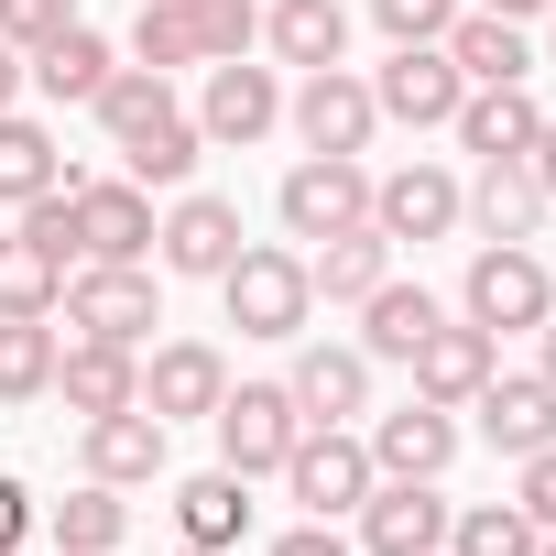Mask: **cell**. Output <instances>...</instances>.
Returning <instances> with one entry per match:
<instances>
[{
  "label": "cell",
  "mask_w": 556,
  "mask_h": 556,
  "mask_svg": "<svg viewBox=\"0 0 556 556\" xmlns=\"http://www.w3.org/2000/svg\"><path fill=\"white\" fill-rule=\"evenodd\" d=\"M23 77H34V55H23V45H0V110L23 99Z\"/></svg>",
  "instance_id": "obj_41"
},
{
  "label": "cell",
  "mask_w": 556,
  "mask_h": 556,
  "mask_svg": "<svg viewBox=\"0 0 556 556\" xmlns=\"http://www.w3.org/2000/svg\"><path fill=\"white\" fill-rule=\"evenodd\" d=\"M534 556H556V534H545V545H534Z\"/></svg>",
  "instance_id": "obj_46"
},
{
  "label": "cell",
  "mask_w": 556,
  "mask_h": 556,
  "mask_svg": "<svg viewBox=\"0 0 556 556\" xmlns=\"http://www.w3.org/2000/svg\"><path fill=\"white\" fill-rule=\"evenodd\" d=\"M273 556H350L339 523H295V534H273Z\"/></svg>",
  "instance_id": "obj_40"
},
{
  "label": "cell",
  "mask_w": 556,
  "mask_h": 556,
  "mask_svg": "<svg viewBox=\"0 0 556 556\" xmlns=\"http://www.w3.org/2000/svg\"><path fill=\"white\" fill-rule=\"evenodd\" d=\"M426 328H437V295H426V285H393V273H382V285L361 295V350H371V361H404Z\"/></svg>",
  "instance_id": "obj_32"
},
{
  "label": "cell",
  "mask_w": 556,
  "mask_h": 556,
  "mask_svg": "<svg viewBox=\"0 0 556 556\" xmlns=\"http://www.w3.org/2000/svg\"><path fill=\"white\" fill-rule=\"evenodd\" d=\"M262 34H273V66H339L350 55V12L339 0H273Z\"/></svg>",
  "instance_id": "obj_28"
},
{
  "label": "cell",
  "mask_w": 556,
  "mask_h": 556,
  "mask_svg": "<svg viewBox=\"0 0 556 556\" xmlns=\"http://www.w3.org/2000/svg\"><path fill=\"white\" fill-rule=\"evenodd\" d=\"M545 534L513 513V502H469V513H447V556H534Z\"/></svg>",
  "instance_id": "obj_35"
},
{
  "label": "cell",
  "mask_w": 556,
  "mask_h": 556,
  "mask_svg": "<svg viewBox=\"0 0 556 556\" xmlns=\"http://www.w3.org/2000/svg\"><path fill=\"white\" fill-rule=\"evenodd\" d=\"M545 207H556V197L534 186V164H480V186H458V218H469L480 240H534Z\"/></svg>",
  "instance_id": "obj_25"
},
{
  "label": "cell",
  "mask_w": 556,
  "mask_h": 556,
  "mask_svg": "<svg viewBox=\"0 0 556 556\" xmlns=\"http://www.w3.org/2000/svg\"><path fill=\"white\" fill-rule=\"evenodd\" d=\"M371 480H382V469H371V447H361L350 426H306V437H295V458H285V491L306 502V523L361 513V502H371Z\"/></svg>",
  "instance_id": "obj_5"
},
{
  "label": "cell",
  "mask_w": 556,
  "mask_h": 556,
  "mask_svg": "<svg viewBox=\"0 0 556 556\" xmlns=\"http://www.w3.org/2000/svg\"><path fill=\"white\" fill-rule=\"evenodd\" d=\"M469 404H480V437H491L502 458H534V447H556V382H545V371H491Z\"/></svg>",
  "instance_id": "obj_17"
},
{
  "label": "cell",
  "mask_w": 556,
  "mask_h": 556,
  "mask_svg": "<svg viewBox=\"0 0 556 556\" xmlns=\"http://www.w3.org/2000/svg\"><path fill=\"white\" fill-rule=\"evenodd\" d=\"M186 556H218V545H186Z\"/></svg>",
  "instance_id": "obj_47"
},
{
  "label": "cell",
  "mask_w": 556,
  "mask_h": 556,
  "mask_svg": "<svg viewBox=\"0 0 556 556\" xmlns=\"http://www.w3.org/2000/svg\"><path fill=\"white\" fill-rule=\"evenodd\" d=\"M437 45H447V66H458L469 88H513V77H534V45H523V23H502V12H458Z\"/></svg>",
  "instance_id": "obj_24"
},
{
  "label": "cell",
  "mask_w": 556,
  "mask_h": 556,
  "mask_svg": "<svg viewBox=\"0 0 556 556\" xmlns=\"http://www.w3.org/2000/svg\"><path fill=\"white\" fill-rule=\"evenodd\" d=\"M55 393V328L45 317H0V404Z\"/></svg>",
  "instance_id": "obj_34"
},
{
  "label": "cell",
  "mask_w": 556,
  "mask_h": 556,
  "mask_svg": "<svg viewBox=\"0 0 556 556\" xmlns=\"http://www.w3.org/2000/svg\"><path fill=\"white\" fill-rule=\"evenodd\" d=\"M523 164H534V186H545V197H556V121H545V131H534V153H523Z\"/></svg>",
  "instance_id": "obj_42"
},
{
  "label": "cell",
  "mask_w": 556,
  "mask_h": 556,
  "mask_svg": "<svg viewBox=\"0 0 556 556\" xmlns=\"http://www.w3.org/2000/svg\"><path fill=\"white\" fill-rule=\"evenodd\" d=\"M66 207H77V251L88 262H142L153 251V197L121 175V186H88V175H66Z\"/></svg>",
  "instance_id": "obj_14"
},
{
  "label": "cell",
  "mask_w": 556,
  "mask_h": 556,
  "mask_svg": "<svg viewBox=\"0 0 556 556\" xmlns=\"http://www.w3.org/2000/svg\"><path fill=\"white\" fill-rule=\"evenodd\" d=\"M66 23H77V0H0V45H23V55L45 34H66Z\"/></svg>",
  "instance_id": "obj_37"
},
{
  "label": "cell",
  "mask_w": 556,
  "mask_h": 556,
  "mask_svg": "<svg viewBox=\"0 0 556 556\" xmlns=\"http://www.w3.org/2000/svg\"><path fill=\"white\" fill-rule=\"evenodd\" d=\"M88 110H99V131L121 142L131 186H186V175H197V153H207V131L175 110V88H164L153 66H121V77H110Z\"/></svg>",
  "instance_id": "obj_1"
},
{
  "label": "cell",
  "mask_w": 556,
  "mask_h": 556,
  "mask_svg": "<svg viewBox=\"0 0 556 556\" xmlns=\"http://www.w3.org/2000/svg\"><path fill=\"white\" fill-rule=\"evenodd\" d=\"M251 34H262L251 0H142L131 12V66H153V77L229 66V55H251Z\"/></svg>",
  "instance_id": "obj_2"
},
{
  "label": "cell",
  "mask_w": 556,
  "mask_h": 556,
  "mask_svg": "<svg viewBox=\"0 0 556 556\" xmlns=\"http://www.w3.org/2000/svg\"><path fill=\"white\" fill-rule=\"evenodd\" d=\"M404 371H415V393H426V404H447V415H458V404L502 371V339H491V328H469V317H458V328L437 317V328L404 350Z\"/></svg>",
  "instance_id": "obj_12"
},
{
  "label": "cell",
  "mask_w": 556,
  "mask_h": 556,
  "mask_svg": "<svg viewBox=\"0 0 556 556\" xmlns=\"http://www.w3.org/2000/svg\"><path fill=\"white\" fill-rule=\"evenodd\" d=\"M218 393H229V361L207 350V339H164L153 361H142V404L175 426V415H218Z\"/></svg>",
  "instance_id": "obj_21"
},
{
  "label": "cell",
  "mask_w": 556,
  "mask_h": 556,
  "mask_svg": "<svg viewBox=\"0 0 556 556\" xmlns=\"http://www.w3.org/2000/svg\"><path fill=\"white\" fill-rule=\"evenodd\" d=\"M153 240H164V273L218 285V273L240 262V207L229 197H175V218H153Z\"/></svg>",
  "instance_id": "obj_18"
},
{
  "label": "cell",
  "mask_w": 556,
  "mask_h": 556,
  "mask_svg": "<svg viewBox=\"0 0 556 556\" xmlns=\"http://www.w3.org/2000/svg\"><path fill=\"white\" fill-rule=\"evenodd\" d=\"M545 45H556V0H545Z\"/></svg>",
  "instance_id": "obj_45"
},
{
  "label": "cell",
  "mask_w": 556,
  "mask_h": 556,
  "mask_svg": "<svg viewBox=\"0 0 556 556\" xmlns=\"http://www.w3.org/2000/svg\"><path fill=\"white\" fill-rule=\"evenodd\" d=\"M285 229L295 240H339V229H361L371 218V175H361V153H306L295 175H285Z\"/></svg>",
  "instance_id": "obj_8"
},
{
  "label": "cell",
  "mask_w": 556,
  "mask_h": 556,
  "mask_svg": "<svg viewBox=\"0 0 556 556\" xmlns=\"http://www.w3.org/2000/svg\"><path fill=\"white\" fill-rule=\"evenodd\" d=\"M285 121L306 131V153H361V142L382 131V110H371V77H350V66H306V88L285 99Z\"/></svg>",
  "instance_id": "obj_10"
},
{
  "label": "cell",
  "mask_w": 556,
  "mask_h": 556,
  "mask_svg": "<svg viewBox=\"0 0 556 556\" xmlns=\"http://www.w3.org/2000/svg\"><path fill=\"white\" fill-rule=\"evenodd\" d=\"M218 295H229V328L240 339H306V317H317L306 251H251L240 240V262L218 273Z\"/></svg>",
  "instance_id": "obj_3"
},
{
  "label": "cell",
  "mask_w": 556,
  "mask_h": 556,
  "mask_svg": "<svg viewBox=\"0 0 556 556\" xmlns=\"http://www.w3.org/2000/svg\"><path fill=\"white\" fill-rule=\"evenodd\" d=\"M273 121H285V88H273V66H251V55H229V66H207V99H197V131L207 142H262Z\"/></svg>",
  "instance_id": "obj_15"
},
{
  "label": "cell",
  "mask_w": 556,
  "mask_h": 556,
  "mask_svg": "<svg viewBox=\"0 0 556 556\" xmlns=\"http://www.w3.org/2000/svg\"><path fill=\"white\" fill-rule=\"evenodd\" d=\"M447 491L437 480H371V502H361V556H437L447 545Z\"/></svg>",
  "instance_id": "obj_11"
},
{
  "label": "cell",
  "mask_w": 556,
  "mask_h": 556,
  "mask_svg": "<svg viewBox=\"0 0 556 556\" xmlns=\"http://www.w3.org/2000/svg\"><path fill=\"white\" fill-rule=\"evenodd\" d=\"M66 306V251L45 229H0V317H55Z\"/></svg>",
  "instance_id": "obj_26"
},
{
  "label": "cell",
  "mask_w": 556,
  "mask_h": 556,
  "mask_svg": "<svg viewBox=\"0 0 556 556\" xmlns=\"http://www.w3.org/2000/svg\"><path fill=\"white\" fill-rule=\"evenodd\" d=\"M88 480H110V491H153V480H164V415H153V404L88 415Z\"/></svg>",
  "instance_id": "obj_19"
},
{
  "label": "cell",
  "mask_w": 556,
  "mask_h": 556,
  "mask_svg": "<svg viewBox=\"0 0 556 556\" xmlns=\"http://www.w3.org/2000/svg\"><path fill=\"white\" fill-rule=\"evenodd\" d=\"M371 229H382V240H447V229H458V175H447V164H393V175H371Z\"/></svg>",
  "instance_id": "obj_13"
},
{
  "label": "cell",
  "mask_w": 556,
  "mask_h": 556,
  "mask_svg": "<svg viewBox=\"0 0 556 556\" xmlns=\"http://www.w3.org/2000/svg\"><path fill=\"white\" fill-rule=\"evenodd\" d=\"M12 556H23V545H12Z\"/></svg>",
  "instance_id": "obj_48"
},
{
  "label": "cell",
  "mask_w": 556,
  "mask_h": 556,
  "mask_svg": "<svg viewBox=\"0 0 556 556\" xmlns=\"http://www.w3.org/2000/svg\"><path fill=\"white\" fill-rule=\"evenodd\" d=\"M66 328H77V339H110V350H142V339L164 328L153 273H142V262H88V273H66Z\"/></svg>",
  "instance_id": "obj_4"
},
{
  "label": "cell",
  "mask_w": 556,
  "mask_h": 556,
  "mask_svg": "<svg viewBox=\"0 0 556 556\" xmlns=\"http://www.w3.org/2000/svg\"><path fill=\"white\" fill-rule=\"evenodd\" d=\"M55 393H66V415H121V404H142V361L110 350V339H66L55 350Z\"/></svg>",
  "instance_id": "obj_23"
},
{
  "label": "cell",
  "mask_w": 556,
  "mask_h": 556,
  "mask_svg": "<svg viewBox=\"0 0 556 556\" xmlns=\"http://www.w3.org/2000/svg\"><path fill=\"white\" fill-rule=\"evenodd\" d=\"M361 447H371V469H382V480H437V469L458 458V415L415 393V404H393V415H382Z\"/></svg>",
  "instance_id": "obj_16"
},
{
  "label": "cell",
  "mask_w": 556,
  "mask_h": 556,
  "mask_svg": "<svg viewBox=\"0 0 556 556\" xmlns=\"http://www.w3.org/2000/svg\"><path fill=\"white\" fill-rule=\"evenodd\" d=\"M534 339H545V382H556V306H545V328H534Z\"/></svg>",
  "instance_id": "obj_44"
},
{
  "label": "cell",
  "mask_w": 556,
  "mask_h": 556,
  "mask_svg": "<svg viewBox=\"0 0 556 556\" xmlns=\"http://www.w3.org/2000/svg\"><path fill=\"white\" fill-rule=\"evenodd\" d=\"M513 513H523L534 534H556V447H534V458H523V491H513Z\"/></svg>",
  "instance_id": "obj_38"
},
{
  "label": "cell",
  "mask_w": 556,
  "mask_h": 556,
  "mask_svg": "<svg viewBox=\"0 0 556 556\" xmlns=\"http://www.w3.org/2000/svg\"><path fill=\"white\" fill-rule=\"evenodd\" d=\"M480 12H502V23H534V12H545V0H480Z\"/></svg>",
  "instance_id": "obj_43"
},
{
  "label": "cell",
  "mask_w": 556,
  "mask_h": 556,
  "mask_svg": "<svg viewBox=\"0 0 556 556\" xmlns=\"http://www.w3.org/2000/svg\"><path fill=\"white\" fill-rule=\"evenodd\" d=\"M175 534L229 556V545L251 534V480H240V469H197V480H175Z\"/></svg>",
  "instance_id": "obj_27"
},
{
  "label": "cell",
  "mask_w": 556,
  "mask_h": 556,
  "mask_svg": "<svg viewBox=\"0 0 556 556\" xmlns=\"http://www.w3.org/2000/svg\"><path fill=\"white\" fill-rule=\"evenodd\" d=\"M382 273H393V240L361 218V229H339V240H317V262H306V285L328 295V306H361L371 285H382Z\"/></svg>",
  "instance_id": "obj_29"
},
{
  "label": "cell",
  "mask_w": 556,
  "mask_h": 556,
  "mask_svg": "<svg viewBox=\"0 0 556 556\" xmlns=\"http://www.w3.org/2000/svg\"><path fill=\"white\" fill-rule=\"evenodd\" d=\"M285 393H295V415L306 426H350L361 404H371V350H295V371H285Z\"/></svg>",
  "instance_id": "obj_22"
},
{
  "label": "cell",
  "mask_w": 556,
  "mask_h": 556,
  "mask_svg": "<svg viewBox=\"0 0 556 556\" xmlns=\"http://www.w3.org/2000/svg\"><path fill=\"white\" fill-rule=\"evenodd\" d=\"M55 186H66L55 131H45V121H23V110H0V197H12V207H34V197H55Z\"/></svg>",
  "instance_id": "obj_31"
},
{
  "label": "cell",
  "mask_w": 556,
  "mask_h": 556,
  "mask_svg": "<svg viewBox=\"0 0 556 556\" xmlns=\"http://www.w3.org/2000/svg\"><path fill=\"white\" fill-rule=\"evenodd\" d=\"M447 131H458L480 164H523V153H534V131H545V110H534V99H523V77H513V88H469V99L447 110Z\"/></svg>",
  "instance_id": "obj_20"
},
{
  "label": "cell",
  "mask_w": 556,
  "mask_h": 556,
  "mask_svg": "<svg viewBox=\"0 0 556 556\" xmlns=\"http://www.w3.org/2000/svg\"><path fill=\"white\" fill-rule=\"evenodd\" d=\"M458 306H469V328H545V306H556V285H545V262L523 251V240H491L480 262H469V285H458Z\"/></svg>",
  "instance_id": "obj_7"
},
{
  "label": "cell",
  "mask_w": 556,
  "mask_h": 556,
  "mask_svg": "<svg viewBox=\"0 0 556 556\" xmlns=\"http://www.w3.org/2000/svg\"><path fill=\"white\" fill-rule=\"evenodd\" d=\"M207 426H218V469H240V480H251V469H285L295 437H306V415H295L285 382H240V393H218Z\"/></svg>",
  "instance_id": "obj_6"
},
{
  "label": "cell",
  "mask_w": 556,
  "mask_h": 556,
  "mask_svg": "<svg viewBox=\"0 0 556 556\" xmlns=\"http://www.w3.org/2000/svg\"><path fill=\"white\" fill-rule=\"evenodd\" d=\"M23 534H34V491H23V480H12V469H0V556H12V545H23Z\"/></svg>",
  "instance_id": "obj_39"
},
{
  "label": "cell",
  "mask_w": 556,
  "mask_h": 556,
  "mask_svg": "<svg viewBox=\"0 0 556 556\" xmlns=\"http://www.w3.org/2000/svg\"><path fill=\"white\" fill-rule=\"evenodd\" d=\"M110 77H121V55H110L88 23H66V34L34 45V88H45V99H99Z\"/></svg>",
  "instance_id": "obj_30"
},
{
  "label": "cell",
  "mask_w": 556,
  "mask_h": 556,
  "mask_svg": "<svg viewBox=\"0 0 556 556\" xmlns=\"http://www.w3.org/2000/svg\"><path fill=\"white\" fill-rule=\"evenodd\" d=\"M371 23H382L393 45H437V34L458 23V0H371Z\"/></svg>",
  "instance_id": "obj_36"
},
{
  "label": "cell",
  "mask_w": 556,
  "mask_h": 556,
  "mask_svg": "<svg viewBox=\"0 0 556 556\" xmlns=\"http://www.w3.org/2000/svg\"><path fill=\"white\" fill-rule=\"evenodd\" d=\"M121 534H131V502L110 480H88V491L55 502V556H121Z\"/></svg>",
  "instance_id": "obj_33"
},
{
  "label": "cell",
  "mask_w": 556,
  "mask_h": 556,
  "mask_svg": "<svg viewBox=\"0 0 556 556\" xmlns=\"http://www.w3.org/2000/svg\"><path fill=\"white\" fill-rule=\"evenodd\" d=\"M458 99H469V77L447 66V45H393V55H382V77H371V110H382V121H404V131H437Z\"/></svg>",
  "instance_id": "obj_9"
}]
</instances>
